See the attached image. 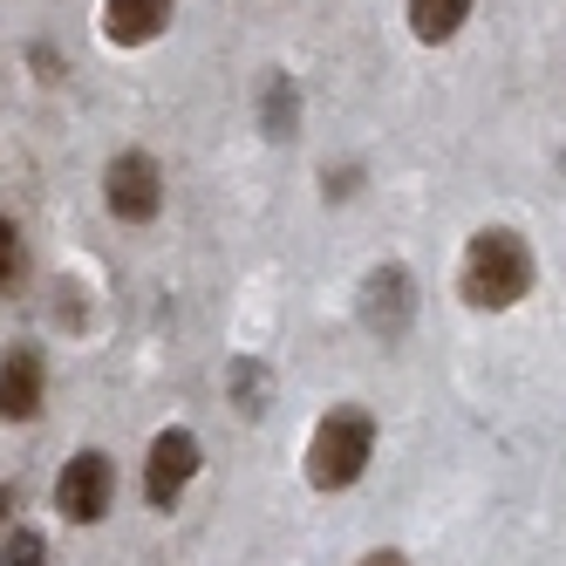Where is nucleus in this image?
<instances>
[{
  "label": "nucleus",
  "instance_id": "nucleus-1",
  "mask_svg": "<svg viewBox=\"0 0 566 566\" xmlns=\"http://www.w3.org/2000/svg\"><path fill=\"white\" fill-rule=\"evenodd\" d=\"M539 287V260L525 247L518 226H478L464 239V260H458V294L478 314H512L525 294Z\"/></svg>",
  "mask_w": 566,
  "mask_h": 566
},
{
  "label": "nucleus",
  "instance_id": "nucleus-2",
  "mask_svg": "<svg viewBox=\"0 0 566 566\" xmlns=\"http://www.w3.org/2000/svg\"><path fill=\"white\" fill-rule=\"evenodd\" d=\"M369 458H376V417L361 410V402H335V410L307 430L301 478H307V492H348V484H361Z\"/></svg>",
  "mask_w": 566,
  "mask_h": 566
},
{
  "label": "nucleus",
  "instance_id": "nucleus-3",
  "mask_svg": "<svg viewBox=\"0 0 566 566\" xmlns=\"http://www.w3.org/2000/svg\"><path fill=\"white\" fill-rule=\"evenodd\" d=\"M103 206L124 226H150L165 212V165H157L150 150H116L103 165Z\"/></svg>",
  "mask_w": 566,
  "mask_h": 566
},
{
  "label": "nucleus",
  "instance_id": "nucleus-4",
  "mask_svg": "<svg viewBox=\"0 0 566 566\" xmlns=\"http://www.w3.org/2000/svg\"><path fill=\"white\" fill-rule=\"evenodd\" d=\"M198 464H206L198 430H185V423L157 430L150 451H144V499H150V512H178V499H185V484L198 478Z\"/></svg>",
  "mask_w": 566,
  "mask_h": 566
},
{
  "label": "nucleus",
  "instance_id": "nucleus-5",
  "mask_svg": "<svg viewBox=\"0 0 566 566\" xmlns=\"http://www.w3.org/2000/svg\"><path fill=\"white\" fill-rule=\"evenodd\" d=\"M410 321H417V273L402 266V260H382L361 273V328H369L382 348L410 335Z\"/></svg>",
  "mask_w": 566,
  "mask_h": 566
},
{
  "label": "nucleus",
  "instance_id": "nucleus-6",
  "mask_svg": "<svg viewBox=\"0 0 566 566\" xmlns=\"http://www.w3.org/2000/svg\"><path fill=\"white\" fill-rule=\"evenodd\" d=\"M109 505H116V464L96 451V443H83V451L62 464V478H55V512L69 525H103Z\"/></svg>",
  "mask_w": 566,
  "mask_h": 566
},
{
  "label": "nucleus",
  "instance_id": "nucleus-7",
  "mask_svg": "<svg viewBox=\"0 0 566 566\" xmlns=\"http://www.w3.org/2000/svg\"><path fill=\"white\" fill-rule=\"evenodd\" d=\"M49 402V355L34 342H14L0 355V423H34Z\"/></svg>",
  "mask_w": 566,
  "mask_h": 566
},
{
  "label": "nucleus",
  "instance_id": "nucleus-8",
  "mask_svg": "<svg viewBox=\"0 0 566 566\" xmlns=\"http://www.w3.org/2000/svg\"><path fill=\"white\" fill-rule=\"evenodd\" d=\"M171 14H178V0H103L96 28H103V42H116V49H150L157 34L171 28Z\"/></svg>",
  "mask_w": 566,
  "mask_h": 566
},
{
  "label": "nucleus",
  "instance_id": "nucleus-9",
  "mask_svg": "<svg viewBox=\"0 0 566 566\" xmlns=\"http://www.w3.org/2000/svg\"><path fill=\"white\" fill-rule=\"evenodd\" d=\"M471 8H478V0H402V21H410V34L423 49H443V42L464 34Z\"/></svg>",
  "mask_w": 566,
  "mask_h": 566
},
{
  "label": "nucleus",
  "instance_id": "nucleus-10",
  "mask_svg": "<svg viewBox=\"0 0 566 566\" xmlns=\"http://www.w3.org/2000/svg\"><path fill=\"white\" fill-rule=\"evenodd\" d=\"M260 130H266V144H294L301 137V90H294L287 69H273L266 90H260Z\"/></svg>",
  "mask_w": 566,
  "mask_h": 566
},
{
  "label": "nucleus",
  "instance_id": "nucleus-11",
  "mask_svg": "<svg viewBox=\"0 0 566 566\" xmlns=\"http://www.w3.org/2000/svg\"><path fill=\"white\" fill-rule=\"evenodd\" d=\"M226 396H232L239 417H266V402H273V361L232 355V361H226Z\"/></svg>",
  "mask_w": 566,
  "mask_h": 566
},
{
  "label": "nucleus",
  "instance_id": "nucleus-12",
  "mask_svg": "<svg viewBox=\"0 0 566 566\" xmlns=\"http://www.w3.org/2000/svg\"><path fill=\"white\" fill-rule=\"evenodd\" d=\"M0 566H49V539L21 525V533H14L8 546H0Z\"/></svg>",
  "mask_w": 566,
  "mask_h": 566
},
{
  "label": "nucleus",
  "instance_id": "nucleus-13",
  "mask_svg": "<svg viewBox=\"0 0 566 566\" xmlns=\"http://www.w3.org/2000/svg\"><path fill=\"white\" fill-rule=\"evenodd\" d=\"M14 273H21V226L0 219V287H14Z\"/></svg>",
  "mask_w": 566,
  "mask_h": 566
},
{
  "label": "nucleus",
  "instance_id": "nucleus-14",
  "mask_svg": "<svg viewBox=\"0 0 566 566\" xmlns=\"http://www.w3.org/2000/svg\"><path fill=\"white\" fill-rule=\"evenodd\" d=\"M355 185H361V171L348 165V171H335V178H321V198H348Z\"/></svg>",
  "mask_w": 566,
  "mask_h": 566
},
{
  "label": "nucleus",
  "instance_id": "nucleus-15",
  "mask_svg": "<svg viewBox=\"0 0 566 566\" xmlns=\"http://www.w3.org/2000/svg\"><path fill=\"white\" fill-rule=\"evenodd\" d=\"M355 566H410V559H402V553H396V546H376V553H361V559H355Z\"/></svg>",
  "mask_w": 566,
  "mask_h": 566
},
{
  "label": "nucleus",
  "instance_id": "nucleus-16",
  "mask_svg": "<svg viewBox=\"0 0 566 566\" xmlns=\"http://www.w3.org/2000/svg\"><path fill=\"white\" fill-rule=\"evenodd\" d=\"M8 512H14V492H8V484H0V525H8Z\"/></svg>",
  "mask_w": 566,
  "mask_h": 566
}]
</instances>
